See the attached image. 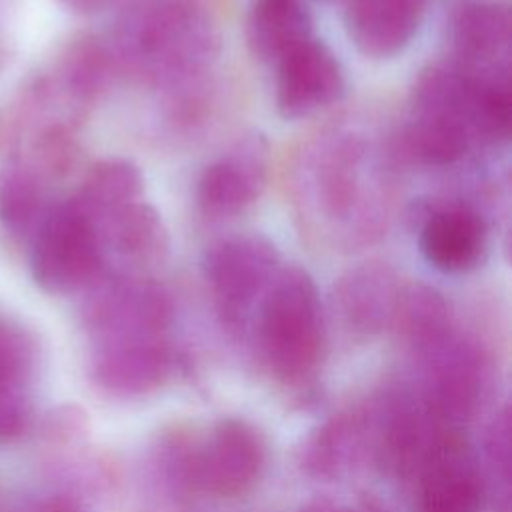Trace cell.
<instances>
[{
  "label": "cell",
  "mask_w": 512,
  "mask_h": 512,
  "mask_svg": "<svg viewBox=\"0 0 512 512\" xmlns=\"http://www.w3.org/2000/svg\"><path fill=\"white\" fill-rule=\"evenodd\" d=\"M326 344L322 302L312 276L282 266L256 306V346L268 372L284 384L308 380Z\"/></svg>",
  "instance_id": "6da1fadb"
},
{
  "label": "cell",
  "mask_w": 512,
  "mask_h": 512,
  "mask_svg": "<svg viewBox=\"0 0 512 512\" xmlns=\"http://www.w3.org/2000/svg\"><path fill=\"white\" fill-rule=\"evenodd\" d=\"M122 56L156 80H182L214 54V30L206 14L186 2H158L134 12L120 34Z\"/></svg>",
  "instance_id": "7a4b0ae2"
},
{
  "label": "cell",
  "mask_w": 512,
  "mask_h": 512,
  "mask_svg": "<svg viewBox=\"0 0 512 512\" xmlns=\"http://www.w3.org/2000/svg\"><path fill=\"white\" fill-rule=\"evenodd\" d=\"M30 266L36 284L50 294H70L100 278L104 252L98 230L72 198L44 214L34 234Z\"/></svg>",
  "instance_id": "3957f363"
},
{
  "label": "cell",
  "mask_w": 512,
  "mask_h": 512,
  "mask_svg": "<svg viewBox=\"0 0 512 512\" xmlns=\"http://www.w3.org/2000/svg\"><path fill=\"white\" fill-rule=\"evenodd\" d=\"M202 268L220 318L242 328L282 264L266 236L234 234L206 250Z\"/></svg>",
  "instance_id": "277c9868"
},
{
  "label": "cell",
  "mask_w": 512,
  "mask_h": 512,
  "mask_svg": "<svg viewBox=\"0 0 512 512\" xmlns=\"http://www.w3.org/2000/svg\"><path fill=\"white\" fill-rule=\"evenodd\" d=\"M266 468V442L244 418L218 420L194 454V488L220 498L250 492Z\"/></svg>",
  "instance_id": "5b68a950"
},
{
  "label": "cell",
  "mask_w": 512,
  "mask_h": 512,
  "mask_svg": "<svg viewBox=\"0 0 512 512\" xmlns=\"http://www.w3.org/2000/svg\"><path fill=\"white\" fill-rule=\"evenodd\" d=\"M170 316L172 306L164 288L138 276L104 282L88 306L96 342L164 336Z\"/></svg>",
  "instance_id": "8992f818"
},
{
  "label": "cell",
  "mask_w": 512,
  "mask_h": 512,
  "mask_svg": "<svg viewBox=\"0 0 512 512\" xmlns=\"http://www.w3.org/2000/svg\"><path fill=\"white\" fill-rule=\"evenodd\" d=\"M420 360L426 364V402L446 422H464L476 412L486 386V358L456 328Z\"/></svg>",
  "instance_id": "52a82bcc"
},
{
  "label": "cell",
  "mask_w": 512,
  "mask_h": 512,
  "mask_svg": "<svg viewBox=\"0 0 512 512\" xmlns=\"http://www.w3.org/2000/svg\"><path fill=\"white\" fill-rule=\"evenodd\" d=\"M268 178V144L260 134L234 142L210 162L196 184L198 210L210 220L242 214L264 190Z\"/></svg>",
  "instance_id": "ba28073f"
},
{
  "label": "cell",
  "mask_w": 512,
  "mask_h": 512,
  "mask_svg": "<svg viewBox=\"0 0 512 512\" xmlns=\"http://www.w3.org/2000/svg\"><path fill=\"white\" fill-rule=\"evenodd\" d=\"M176 368V356L164 336L96 342L90 372L94 384L110 396L132 398L160 388Z\"/></svg>",
  "instance_id": "9c48e42d"
},
{
  "label": "cell",
  "mask_w": 512,
  "mask_h": 512,
  "mask_svg": "<svg viewBox=\"0 0 512 512\" xmlns=\"http://www.w3.org/2000/svg\"><path fill=\"white\" fill-rule=\"evenodd\" d=\"M342 92V66L314 36L276 62V108L286 120L310 116L336 102Z\"/></svg>",
  "instance_id": "30bf717a"
},
{
  "label": "cell",
  "mask_w": 512,
  "mask_h": 512,
  "mask_svg": "<svg viewBox=\"0 0 512 512\" xmlns=\"http://www.w3.org/2000/svg\"><path fill=\"white\" fill-rule=\"evenodd\" d=\"M420 462V512H478L482 502L480 472L458 436H436Z\"/></svg>",
  "instance_id": "8fae6325"
},
{
  "label": "cell",
  "mask_w": 512,
  "mask_h": 512,
  "mask_svg": "<svg viewBox=\"0 0 512 512\" xmlns=\"http://www.w3.org/2000/svg\"><path fill=\"white\" fill-rule=\"evenodd\" d=\"M486 250V222L468 206H442L430 212L420 228V252L440 272H470L484 260Z\"/></svg>",
  "instance_id": "7c38bea8"
},
{
  "label": "cell",
  "mask_w": 512,
  "mask_h": 512,
  "mask_svg": "<svg viewBox=\"0 0 512 512\" xmlns=\"http://www.w3.org/2000/svg\"><path fill=\"white\" fill-rule=\"evenodd\" d=\"M428 4L430 0H348V36L364 56H396L416 36Z\"/></svg>",
  "instance_id": "4fadbf2b"
},
{
  "label": "cell",
  "mask_w": 512,
  "mask_h": 512,
  "mask_svg": "<svg viewBox=\"0 0 512 512\" xmlns=\"http://www.w3.org/2000/svg\"><path fill=\"white\" fill-rule=\"evenodd\" d=\"M452 42L458 64L472 72L496 74L500 58L508 54L510 12L496 0H470L462 4L452 22Z\"/></svg>",
  "instance_id": "5bb4252c"
},
{
  "label": "cell",
  "mask_w": 512,
  "mask_h": 512,
  "mask_svg": "<svg viewBox=\"0 0 512 512\" xmlns=\"http://www.w3.org/2000/svg\"><path fill=\"white\" fill-rule=\"evenodd\" d=\"M400 290L402 286L388 266L364 264L338 280L334 300L350 330L374 334L392 324Z\"/></svg>",
  "instance_id": "9a60e30c"
},
{
  "label": "cell",
  "mask_w": 512,
  "mask_h": 512,
  "mask_svg": "<svg viewBox=\"0 0 512 512\" xmlns=\"http://www.w3.org/2000/svg\"><path fill=\"white\" fill-rule=\"evenodd\" d=\"M368 414L346 410L314 430L302 446V468L316 478H338L360 458L368 442Z\"/></svg>",
  "instance_id": "2e32d148"
},
{
  "label": "cell",
  "mask_w": 512,
  "mask_h": 512,
  "mask_svg": "<svg viewBox=\"0 0 512 512\" xmlns=\"http://www.w3.org/2000/svg\"><path fill=\"white\" fill-rule=\"evenodd\" d=\"M246 38L254 56L276 64L290 50L312 38V18L302 0H254Z\"/></svg>",
  "instance_id": "e0dca14e"
},
{
  "label": "cell",
  "mask_w": 512,
  "mask_h": 512,
  "mask_svg": "<svg viewBox=\"0 0 512 512\" xmlns=\"http://www.w3.org/2000/svg\"><path fill=\"white\" fill-rule=\"evenodd\" d=\"M104 256L110 252L132 266H146L166 252L160 216L142 200L132 202L96 224Z\"/></svg>",
  "instance_id": "ac0fdd59"
},
{
  "label": "cell",
  "mask_w": 512,
  "mask_h": 512,
  "mask_svg": "<svg viewBox=\"0 0 512 512\" xmlns=\"http://www.w3.org/2000/svg\"><path fill=\"white\" fill-rule=\"evenodd\" d=\"M142 196L140 170L122 158H106L96 162L84 176L74 204L94 222V226L118 212L120 208L138 202Z\"/></svg>",
  "instance_id": "d6986e66"
},
{
  "label": "cell",
  "mask_w": 512,
  "mask_h": 512,
  "mask_svg": "<svg viewBox=\"0 0 512 512\" xmlns=\"http://www.w3.org/2000/svg\"><path fill=\"white\" fill-rule=\"evenodd\" d=\"M392 324L418 358L454 330L446 300L424 284L402 286Z\"/></svg>",
  "instance_id": "ffe728a7"
},
{
  "label": "cell",
  "mask_w": 512,
  "mask_h": 512,
  "mask_svg": "<svg viewBox=\"0 0 512 512\" xmlns=\"http://www.w3.org/2000/svg\"><path fill=\"white\" fill-rule=\"evenodd\" d=\"M110 76V54L90 36H80L68 44L58 62L60 90L76 106L92 102Z\"/></svg>",
  "instance_id": "44dd1931"
},
{
  "label": "cell",
  "mask_w": 512,
  "mask_h": 512,
  "mask_svg": "<svg viewBox=\"0 0 512 512\" xmlns=\"http://www.w3.org/2000/svg\"><path fill=\"white\" fill-rule=\"evenodd\" d=\"M44 188L38 172L16 168L0 178V222L14 234L40 224Z\"/></svg>",
  "instance_id": "7402d4cb"
},
{
  "label": "cell",
  "mask_w": 512,
  "mask_h": 512,
  "mask_svg": "<svg viewBox=\"0 0 512 512\" xmlns=\"http://www.w3.org/2000/svg\"><path fill=\"white\" fill-rule=\"evenodd\" d=\"M36 366V344L18 324L0 320V390L24 388Z\"/></svg>",
  "instance_id": "603a6c76"
},
{
  "label": "cell",
  "mask_w": 512,
  "mask_h": 512,
  "mask_svg": "<svg viewBox=\"0 0 512 512\" xmlns=\"http://www.w3.org/2000/svg\"><path fill=\"white\" fill-rule=\"evenodd\" d=\"M30 412L32 406L24 388L0 390V444L24 434L30 424Z\"/></svg>",
  "instance_id": "cb8c5ba5"
},
{
  "label": "cell",
  "mask_w": 512,
  "mask_h": 512,
  "mask_svg": "<svg viewBox=\"0 0 512 512\" xmlns=\"http://www.w3.org/2000/svg\"><path fill=\"white\" fill-rule=\"evenodd\" d=\"M58 2L76 14H94L104 6H108L112 0H58Z\"/></svg>",
  "instance_id": "d4e9b609"
},
{
  "label": "cell",
  "mask_w": 512,
  "mask_h": 512,
  "mask_svg": "<svg viewBox=\"0 0 512 512\" xmlns=\"http://www.w3.org/2000/svg\"><path fill=\"white\" fill-rule=\"evenodd\" d=\"M298 512H354V510L348 508V506H342V504H338L334 500L320 498V500L306 502Z\"/></svg>",
  "instance_id": "484cf974"
}]
</instances>
